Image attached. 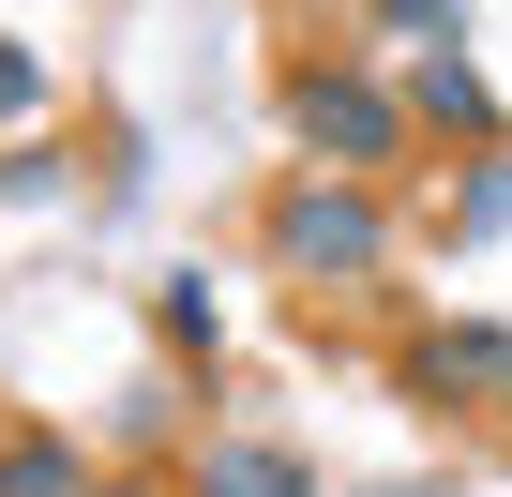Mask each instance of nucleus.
I'll return each mask as SVG.
<instances>
[{"instance_id":"1","label":"nucleus","mask_w":512,"mask_h":497,"mask_svg":"<svg viewBox=\"0 0 512 497\" xmlns=\"http://www.w3.org/2000/svg\"><path fill=\"white\" fill-rule=\"evenodd\" d=\"M256 257L302 272V287H362V272L392 257V196H377V181L302 166V181H272V211H256Z\"/></svg>"},{"instance_id":"2","label":"nucleus","mask_w":512,"mask_h":497,"mask_svg":"<svg viewBox=\"0 0 512 497\" xmlns=\"http://www.w3.org/2000/svg\"><path fill=\"white\" fill-rule=\"evenodd\" d=\"M287 136H302V166H332V181H392V166L422 151L407 91L362 76V61H302V76H287Z\"/></svg>"},{"instance_id":"3","label":"nucleus","mask_w":512,"mask_h":497,"mask_svg":"<svg viewBox=\"0 0 512 497\" xmlns=\"http://www.w3.org/2000/svg\"><path fill=\"white\" fill-rule=\"evenodd\" d=\"M407 392L452 407V422H467V407H512V332H497V317H422V332H407Z\"/></svg>"},{"instance_id":"4","label":"nucleus","mask_w":512,"mask_h":497,"mask_svg":"<svg viewBox=\"0 0 512 497\" xmlns=\"http://www.w3.org/2000/svg\"><path fill=\"white\" fill-rule=\"evenodd\" d=\"M407 121H422L437 151H512V121H497V91L467 76V46H422V61H407Z\"/></svg>"},{"instance_id":"5","label":"nucleus","mask_w":512,"mask_h":497,"mask_svg":"<svg viewBox=\"0 0 512 497\" xmlns=\"http://www.w3.org/2000/svg\"><path fill=\"white\" fill-rule=\"evenodd\" d=\"M196 497H317L287 452H196Z\"/></svg>"},{"instance_id":"6","label":"nucleus","mask_w":512,"mask_h":497,"mask_svg":"<svg viewBox=\"0 0 512 497\" xmlns=\"http://www.w3.org/2000/svg\"><path fill=\"white\" fill-rule=\"evenodd\" d=\"M0 497H91L61 437H0Z\"/></svg>"},{"instance_id":"7","label":"nucleus","mask_w":512,"mask_h":497,"mask_svg":"<svg viewBox=\"0 0 512 497\" xmlns=\"http://www.w3.org/2000/svg\"><path fill=\"white\" fill-rule=\"evenodd\" d=\"M482 226H512V151H482L467 196H452V241H482Z\"/></svg>"},{"instance_id":"8","label":"nucleus","mask_w":512,"mask_h":497,"mask_svg":"<svg viewBox=\"0 0 512 497\" xmlns=\"http://www.w3.org/2000/svg\"><path fill=\"white\" fill-rule=\"evenodd\" d=\"M362 16L407 31V46H452V31H467V0H362Z\"/></svg>"},{"instance_id":"9","label":"nucleus","mask_w":512,"mask_h":497,"mask_svg":"<svg viewBox=\"0 0 512 497\" xmlns=\"http://www.w3.org/2000/svg\"><path fill=\"white\" fill-rule=\"evenodd\" d=\"M16 106H31V61H16V46H0V121H16Z\"/></svg>"},{"instance_id":"10","label":"nucleus","mask_w":512,"mask_h":497,"mask_svg":"<svg viewBox=\"0 0 512 497\" xmlns=\"http://www.w3.org/2000/svg\"><path fill=\"white\" fill-rule=\"evenodd\" d=\"M91 497H151V482H91Z\"/></svg>"}]
</instances>
